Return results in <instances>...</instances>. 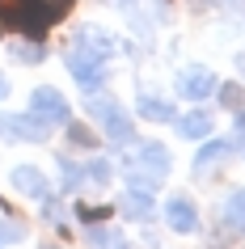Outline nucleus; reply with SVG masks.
Masks as SVG:
<instances>
[{
	"label": "nucleus",
	"instance_id": "obj_1",
	"mask_svg": "<svg viewBox=\"0 0 245 249\" xmlns=\"http://www.w3.org/2000/svg\"><path fill=\"white\" fill-rule=\"evenodd\" d=\"M68 4H72V0H51V4H47V0H0V21L13 26V30H21V34H34V38H38L51 21L64 17Z\"/></svg>",
	"mask_w": 245,
	"mask_h": 249
},
{
	"label": "nucleus",
	"instance_id": "obj_2",
	"mask_svg": "<svg viewBox=\"0 0 245 249\" xmlns=\"http://www.w3.org/2000/svg\"><path fill=\"white\" fill-rule=\"evenodd\" d=\"M131 165V178H135V186H156V182H165V173H169V152L165 144H140V152L127 160Z\"/></svg>",
	"mask_w": 245,
	"mask_h": 249
},
{
	"label": "nucleus",
	"instance_id": "obj_3",
	"mask_svg": "<svg viewBox=\"0 0 245 249\" xmlns=\"http://www.w3.org/2000/svg\"><path fill=\"white\" fill-rule=\"evenodd\" d=\"M89 114L106 127V135H110L114 144H127L131 140V118H127V110H123L114 97H89Z\"/></svg>",
	"mask_w": 245,
	"mask_h": 249
},
{
	"label": "nucleus",
	"instance_id": "obj_4",
	"mask_svg": "<svg viewBox=\"0 0 245 249\" xmlns=\"http://www.w3.org/2000/svg\"><path fill=\"white\" fill-rule=\"evenodd\" d=\"M68 72H72V80H76V85L97 89V85L106 80V55L89 51V47H80V51L68 55Z\"/></svg>",
	"mask_w": 245,
	"mask_h": 249
},
{
	"label": "nucleus",
	"instance_id": "obj_5",
	"mask_svg": "<svg viewBox=\"0 0 245 249\" xmlns=\"http://www.w3.org/2000/svg\"><path fill=\"white\" fill-rule=\"evenodd\" d=\"M30 114L42 118V123H68V102H64V93L51 89V85L34 89V93H30Z\"/></svg>",
	"mask_w": 245,
	"mask_h": 249
},
{
	"label": "nucleus",
	"instance_id": "obj_6",
	"mask_svg": "<svg viewBox=\"0 0 245 249\" xmlns=\"http://www.w3.org/2000/svg\"><path fill=\"white\" fill-rule=\"evenodd\" d=\"M165 220H169L173 232H194V228H199V211H194V203L186 195H173L165 203Z\"/></svg>",
	"mask_w": 245,
	"mask_h": 249
},
{
	"label": "nucleus",
	"instance_id": "obj_7",
	"mask_svg": "<svg viewBox=\"0 0 245 249\" xmlns=\"http://www.w3.org/2000/svg\"><path fill=\"white\" fill-rule=\"evenodd\" d=\"M178 89H182V97L203 102L207 93H216L220 85H216V76H211L207 68H186V72H182V80H178Z\"/></svg>",
	"mask_w": 245,
	"mask_h": 249
},
{
	"label": "nucleus",
	"instance_id": "obj_8",
	"mask_svg": "<svg viewBox=\"0 0 245 249\" xmlns=\"http://www.w3.org/2000/svg\"><path fill=\"white\" fill-rule=\"evenodd\" d=\"M13 186H17L26 198H38V203L51 198V186H47V178H42L34 165H17V169H13Z\"/></svg>",
	"mask_w": 245,
	"mask_h": 249
},
{
	"label": "nucleus",
	"instance_id": "obj_9",
	"mask_svg": "<svg viewBox=\"0 0 245 249\" xmlns=\"http://www.w3.org/2000/svg\"><path fill=\"white\" fill-rule=\"evenodd\" d=\"M0 131L17 135V140H34V144H42V140H47V123H42V118H0Z\"/></svg>",
	"mask_w": 245,
	"mask_h": 249
},
{
	"label": "nucleus",
	"instance_id": "obj_10",
	"mask_svg": "<svg viewBox=\"0 0 245 249\" xmlns=\"http://www.w3.org/2000/svg\"><path fill=\"white\" fill-rule=\"evenodd\" d=\"M178 131L186 135V140H207L211 135V114L207 110H190V114L178 118Z\"/></svg>",
	"mask_w": 245,
	"mask_h": 249
},
{
	"label": "nucleus",
	"instance_id": "obj_11",
	"mask_svg": "<svg viewBox=\"0 0 245 249\" xmlns=\"http://www.w3.org/2000/svg\"><path fill=\"white\" fill-rule=\"evenodd\" d=\"M224 157H232V144H224V140H207V144L199 148V157H194V169L207 173V165H220Z\"/></svg>",
	"mask_w": 245,
	"mask_h": 249
},
{
	"label": "nucleus",
	"instance_id": "obj_12",
	"mask_svg": "<svg viewBox=\"0 0 245 249\" xmlns=\"http://www.w3.org/2000/svg\"><path fill=\"white\" fill-rule=\"evenodd\" d=\"M140 118H148V123H173V106L161 102V97H140Z\"/></svg>",
	"mask_w": 245,
	"mask_h": 249
},
{
	"label": "nucleus",
	"instance_id": "obj_13",
	"mask_svg": "<svg viewBox=\"0 0 245 249\" xmlns=\"http://www.w3.org/2000/svg\"><path fill=\"white\" fill-rule=\"evenodd\" d=\"M224 215H228L232 228H241V232H245V190H232V195H228V203H224Z\"/></svg>",
	"mask_w": 245,
	"mask_h": 249
},
{
	"label": "nucleus",
	"instance_id": "obj_14",
	"mask_svg": "<svg viewBox=\"0 0 245 249\" xmlns=\"http://www.w3.org/2000/svg\"><path fill=\"white\" fill-rule=\"evenodd\" d=\"M89 245L93 249H127V241H123L118 232H110V228H93V232H89Z\"/></svg>",
	"mask_w": 245,
	"mask_h": 249
},
{
	"label": "nucleus",
	"instance_id": "obj_15",
	"mask_svg": "<svg viewBox=\"0 0 245 249\" xmlns=\"http://www.w3.org/2000/svg\"><path fill=\"white\" fill-rule=\"evenodd\" d=\"M127 211H131V215H140V220H144V215H152V198H148V190H135V186H131V190H127Z\"/></svg>",
	"mask_w": 245,
	"mask_h": 249
},
{
	"label": "nucleus",
	"instance_id": "obj_16",
	"mask_svg": "<svg viewBox=\"0 0 245 249\" xmlns=\"http://www.w3.org/2000/svg\"><path fill=\"white\" fill-rule=\"evenodd\" d=\"M68 140H72L76 148H97V135H93L89 127H80V123H72V127H68Z\"/></svg>",
	"mask_w": 245,
	"mask_h": 249
},
{
	"label": "nucleus",
	"instance_id": "obj_17",
	"mask_svg": "<svg viewBox=\"0 0 245 249\" xmlns=\"http://www.w3.org/2000/svg\"><path fill=\"white\" fill-rule=\"evenodd\" d=\"M220 102L228 106V110H237V106L245 102V89L241 85H224V89H220Z\"/></svg>",
	"mask_w": 245,
	"mask_h": 249
},
{
	"label": "nucleus",
	"instance_id": "obj_18",
	"mask_svg": "<svg viewBox=\"0 0 245 249\" xmlns=\"http://www.w3.org/2000/svg\"><path fill=\"white\" fill-rule=\"evenodd\" d=\"M110 173H114V169H110L106 160H93V165H89V178H93V182H110Z\"/></svg>",
	"mask_w": 245,
	"mask_h": 249
},
{
	"label": "nucleus",
	"instance_id": "obj_19",
	"mask_svg": "<svg viewBox=\"0 0 245 249\" xmlns=\"http://www.w3.org/2000/svg\"><path fill=\"white\" fill-rule=\"evenodd\" d=\"M0 241H21V228L17 224H0Z\"/></svg>",
	"mask_w": 245,
	"mask_h": 249
},
{
	"label": "nucleus",
	"instance_id": "obj_20",
	"mask_svg": "<svg viewBox=\"0 0 245 249\" xmlns=\"http://www.w3.org/2000/svg\"><path fill=\"white\" fill-rule=\"evenodd\" d=\"M17 59H42V47H13Z\"/></svg>",
	"mask_w": 245,
	"mask_h": 249
},
{
	"label": "nucleus",
	"instance_id": "obj_21",
	"mask_svg": "<svg viewBox=\"0 0 245 249\" xmlns=\"http://www.w3.org/2000/svg\"><path fill=\"white\" fill-rule=\"evenodd\" d=\"M64 182H68V186L80 182V169H72V160H64Z\"/></svg>",
	"mask_w": 245,
	"mask_h": 249
},
{
	"label": "nucleus",
	"instance_id": "obj_22",
	"mask_svg": "<svg viewBox=\"0 0 245 249\" xmlns=\"http://www.w3.org/2000/svg\"><path fill=\"white\" fill-rule=\"evenodd\" d=\"M237 148H241V152H245V114L237 118Z\"/></svg>",
	"mask_w": 245,
	"mask_h": 249
},
{
	"label": "nucleus",
	"instance_id": "obj_23",
	"mask_svg": "<svg viewBox=\"0 0 245 249\" xmlns=\"http://www.w3.org/2000/svg\"><path fill=\"white\" fill-rule=\"evenodd\" d=\"M9 97V80H4V72H0V102Z\"/></svg>",
	"mask_w": 245,
	"mask_h": 249
}]
</instances>
